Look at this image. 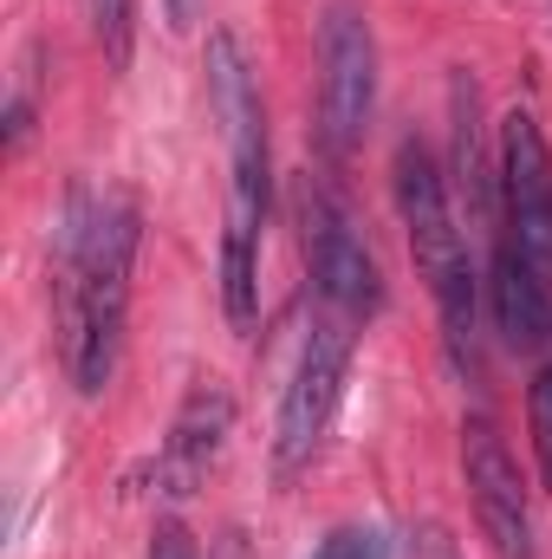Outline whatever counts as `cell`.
<instances>
[{
  "label": "cell",
  "mask_w": 552,
  "mask_h": 559,
  "mask_svg": "<svg viewBox=\"0 0 552 559\" xmlns=\"http://www.w3.org/2000/svg\"><path fill=\"white\" fill-rule=\"evenodd\" d=\"M137 267V209L124 195H72L65 222V365L85 397H98L124 352Z\"/></svg>",
  "instance_id": "6da1fadb"
},
{
  "label": "cell",
  "mask_w": 552,
  "mask_h": 559,
  "mask_svg": "<svg viewBox=\"0 0 552 559\" xmlns=\"http://www.w3.org/2000/svg\"><path fill=\"white\" fill-rule=\"evenodd\" d=\"M391 176H397V215H404V235H410L416 274L435 293L442 332H448V345H468V332H475V267H468V235L455 222L448 182H442V169L422 143H397Z\"/></svg>",
  "instance_id": "7a4b0ae2"
},
{
  "label": "cell",
  "mask_w": 552,
  "mask_h": 559,
  "mask_svg": "<svg viewBox=\"0 0 552 559\" xmlns=\"http://www.w3.org/2000/svg\"><path fill=\"white\" fill-rule=\"evenodd\" d=\"M377 111V33L351 0H332L319 20V138L351 156Z\"/></svg>",
  "instance_id": "3957f363"
},
{
  "label": "cell",
  "mask_w": 552,
  "mask_h": 559,
  "mask_svg": "<svg viewBox=\"0 0 552 559\" xmlns=\"http://www.w3.org/2000/svg\"><path fill=\"white\" fill-rule=\"evenodd\" d=\"M345 371H351V332L345 319H312L305 345H299V365H292V384L279 397V475L305 468L325 442V429L338 417V397H345Z\"/></svg>",
  "instance_id": "277c9868"
},
{
  "label": "cell",
  "mask_w": 552,
  "mask_h": 559,
  "mask_svg": "<svg viewBox=\"0 0 552 559\" xmlns=\"http://www.w3.org/2000/svg\"><path fill=\"white\" fill-rule=\"evenodd\" d=\"M494 189H501V228H507L501 241L514 254H527L552 280V150L527 111H507L501 118Z\"/></svg>",
  "instance_id": "5b68a950"
},
{
  "label": "cell",
  "mask_w": 552,
  "mask_h": 559,
  "mask_svg": "<svg viewBox=\"0 0 552 559\" xmlns=\"http://www.w3.org/2000/svg\"><path fill=\"white\" fill-rule=\"evenodd\" d=\"M461 468H468V495L481 514V534L494 540L501 559H533V514H527V481L520 462L507 455L501 429L488 417L461 423Z\"/></svg>",
  "instance_id": "8992f818"
},
{
  "label": "cell",
  "mask_w": 552,
  "mask_h": 559,
  "mask_svg": "<svg viewBox=\"0 0 552 559\" xmlns=\"http://www.w3.org/2000/svg\"><path fill=\"white\" fill-rule=\"evenodd\" d=\"M305 254H312V280H319V293H325L332 312L371 319L384 306V280H377L371 248L351 235L345 209L325 189H305Z\"/></svg>",
  "instance_id": "52a82bcc"
},
{
  "label": "cell",
  "mask_w": 552,
  "mask_h": 559,
  "mask_svg": "<svg viewBox=\"0 0 552 559\" xmlns=\"http://www.w3.org/2000/svg\"><path fill=\"white\" fill-rule=\"evenodd\" d=\"M228 423H235V404H228V391H221V384H195V391H189V404L176 411V429H169L163 468H156L169 495H189V488L208 475V462L221 455Z\"/></svg>",
  "instance_id": "ba28073f"
},
{
  "label": "cell",
  "mask_w": 552,
  "mask_h": 559,
  "mask_svg": "<svg viewBox=\"0 0 552 559\" xmlns=\"http://www.w3.org/2000/svg\"><path fill=\"white\" fill-rule=\"evenodd\" d=\"M494 319H501V332H507V345H547L552 338V280L527 261V254H514L507 241L494 248Z\"/></svg>",
  "instance_id": "9c48e42d"
},
{
  "label": "cell",
  "mask_w": 552,
  "mask_h": 559,
  "mask_svg": "<svg viewBox=\"0 0 552 559\" xmlns=\"http://www.w3.org/2000/svg\"><path fill=\"white\" fill-rule=\"evenodd\" d=\"M455 182H461V195H468V209L475 215H488V163H481V98H475V85L468 79H455Z\"/></svg>",
  "instance_id": "30bf717a"
},
{
  "label": "cell",
  "mask_w": 552,
  "mask_h": 559,
  "mask_svg": "<svg viewBox=\"0 0 552 559\" xmlns=\"http://www.w3.org/2000/svg\"><path fill=\"white\" fill-rule=\"evenodd\" d=\"M131 13H137V0H92V33H98L111 72L131 66Z\"/></svg>",
  "instance_id": "8fae6325"
},
{
  "label": "cell",
  "mask_w": 552,
  "mask_h": 559,
  "mask_svg": "<svg viewBox=\"0 0 552 559\" xmlns=\"http://www.w3.org/2000/svg\"><path fill=\"white\" fill-rule=\"evenodd\" d=\"M533 449H540V481L552 488V365L533 378Z\"/></svg>",
  "instance_id": "7c38bea8"
},
{
  "label": "cell",
  "mask_w": 552,
  "mask_h": 559,
  "mask_svg": "<svg viewBox=\"0 0 552 559\" xmlns=\"http://www.w3.org/2000/svg\"><path fill=\"white\" fill-rule=\"evenodd\" d=\"M319 559H391V547H384V534H371V527H338V534L319 547Z\"/></svg>",
  "instance_id": "4fadbf2b"
},
{
  "label": "cell",
  "mask_w": 552,
  "mask_h": 559,
  "mask_svg": "<svg viewBox=\"0 0 552 559\" xmlns=\"http://www.w3.org/2000/svg\"><path fill=\"white\" fill-rule=\"evenodd\" d=\"M149 559H202V554H195V540H189L182 521H163V527L149 534Z\"/></svg>",
  "instance_id": "5bb4252c"
},
{
  "label": "cell",
  "mask_w": 552,
  "mask_h": 559,
  "mask_svg": "<svg viewBox=\"0 0 552 559\" xmlns=\"http://www.w3.org/2000/svg\"><path fill=\"white\" fill-rule=\"evenodd\" d=\"M169 20H176V26H189V20H195V0H169Z\"/></svg>",
  "instance_id": "9a60e30c"
}]
</instances>
